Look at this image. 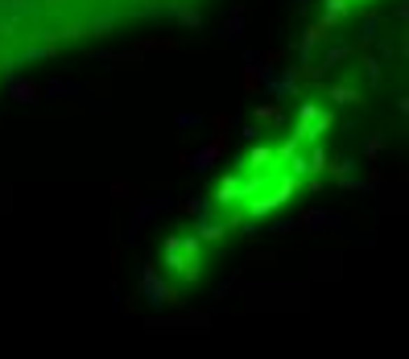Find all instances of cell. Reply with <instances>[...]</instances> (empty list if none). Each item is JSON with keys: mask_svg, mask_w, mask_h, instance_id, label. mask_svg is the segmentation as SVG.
Returning a JSON list of instances; mask_svg holds the SVG:
<instances>
[{"mask_svg": "<svg viewBox=\"0 0 409 359\" xmlns=\"http://www.w3.org/2000/svg\"><path fill=\"white\" fill-rule=\"evenodd\" d=\"M224 0H0V95L45 62L157 25H190Z\"/></svg>", "mask_w": 409, "mask_h": 359, "instance_id": "cell-1", "label": "cell"}]
</instances>
